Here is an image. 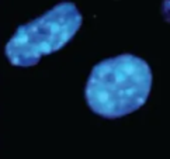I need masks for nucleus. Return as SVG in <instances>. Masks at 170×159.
Listing matches in <instances>:
<instances>
[{
	"mask_svg": "<svg viewBox=\"0 0 170 159\" xmlns=\"http://www.w3.org/2000/svg\"><path fill=\"white\" fill-rule=\"evenodd\" d=\"M82 21V14L73 3H59L42 16L20 25L6 44L4 54L14 66H34L44 55L65 47Z\"/></svg>",
	"mask_w": 170,
	"mask_h": 159,
	"instance_id": "f03ea898",
	"label": "nucleus"
},
{
	"mask_svg": "<svg viewBox=\"0 0 170 159\" xmlns=\"http://www.w3.org/2000/svg\"><path fill=\"white\" fill-rule=\"evenodd\" d=\"M151 87L149 65L132 54H122L94 65L85 96L93 113L104 118H119L141 109Z\"/></svg>",
	"mask_w": 170,
	"mask_h": 159,
	"instance_id": "f257e3e1",
	"label": "nucleus"
}]
</instances>
